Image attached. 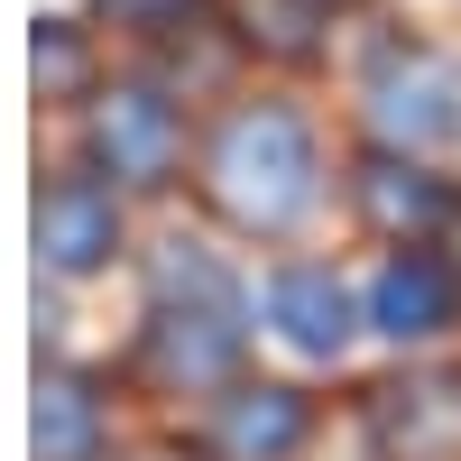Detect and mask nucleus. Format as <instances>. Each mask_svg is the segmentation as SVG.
Instances as JSON below:
<instances>
[{"mask_svg": "<svg viewBox=\"0 0 461 461\" xmlns=\"http://www.w3.org/2000/svg\"><path fill=\"white\" fill-rule=\"evenodd\" d=\"M203 194L240 230H295L323 194V148L286 102H240L203 148Z\"/></svg>", "mask_w": 461, "mask_h": 461, "instance_id": "f257e3e1", "label": "nucleus"}, {"mask_svg": "<svg viewBox=\"0 0 461 461\" xmlns=\"http://www.w3.org/2000/svg\"><path fill=\"white\" fill-rule=\"evenodd\" d=\"M369 443L388 461H461V378L425 369L369 388Z\"/></svg>", "mask_w": 461, "mask_h": 461, "instance_id": "f03ea898", "label": "nucleus"}, {"mask_svg": "<svg viewBox=\"0 0 461 461\" xmlns=\"http://www.w3.org/2000/svg\"><path fill=\"white\" fill-rule=\"evenodd\" d=\"M369 121L388 148H425L461 121V74L443 56H388L369 74Z\"/></svg>", "mask_w": 461, "mask_h": 461, "instance_id": "7ed1b4c3", "label": "nucleus"}, {"mask_svg": "<svg viewBox=\"0 0 461 461\" xmlns=\"http://www.w3.org/2000/svg\"><path fill=\"white\" fill-rule=\"evenodd\" d=\"M176 111H167V93H148V84H111L102 102H93V148H102V167L121 176V185H167V167H176Z\"/></svg>", "mask_w": 461, "mask_h": 461, "instance_id": "20e7f679", "label": "nucleus"}, {"mask_svg": "<svg viewBox=\"0 0 461 461\" xmlns=\"http://www.w3.org/2000/svg\"><path fill=\"white\" fill-rule=\"evenodd\" d=\"M111 249H121V203H111L93 176H56L47 194H37V258H47L56 277H84Z\"/></svg>", "mask_w": 461, "mask_h": 461, "instance_id": "39448f33", "label": "nucleus"}, {"mask_svg": "<svg viewBox=\"0 0 461 461\" xmlns=\"http://www.w3.org/2000/svg\"><path fill=\"white\" fill-rule=\"evenodd\" d=\"M267 332L286 341V351L304 360H341L351 351V286L332 277V267H277L267 277Z\"/></svg>", "mask_w": 461, "mask_h": 461, "instance_id": "423d86ee", "label": "nucleus"}, {"mask_svg": "<svg viewBox=\"0 0 461 461\" xmlns=\"http://www.w3.org/2000/svg\"><path fill=\"white\" fill-rule=\"evenodd\" d=\"M461 314V277L434 258V249H397L388 267H378V286H369V323L388 332V341H443Z\"/></svg>", "mask_w": 461, "mask_h": 461, "instance_id": "0eeeda50", "label": "nucleus"}, {"mask_svg": "<svg viewBox=\"0 0 461 461\" xmlns=\"http://www.w3.org/2000/svg\"><path fill=\"white\" fill-rule=\"evenodd\" d=\"M304 425H314V406H304L295 388H230L221 415H212V452L221 461H286L304 443Z\"/></svg>", "mask_w": 461, "mask_h": 461, "instance_id": "6e6552de", "label": "nucleus"}, {"mask_svg": "<svg viewBox=\"0 0 461 461\" xmlns=\"http://www.w3.org/2000/svg\"><path fill=\"white\" fill-rule=\"evenodd\" d=\"M360 212L378 221V230H434L443 212H452V194L415 167V158H397V148H378V158L360 167Z\"/></svg>", "mask_w": 461, "mask_h": 461, "instance_id": "1a4fd4ad", "label": "nucleus"}, {"mask_svg": "<svg viewBox=\"0 0 461 461\" xmlns=\"http://www.w3.org/2000/svg\"><path fill=\"white\" fill-rule=\"evenodd\" d=\"M102 452V397L74 369H37V461H93Z\"/></svg>", "mask_w": 461, "mask_h": 461, "instance_id": "9d476101", "label": "nucleus"}, {"mask_svg": "<svg viewBox=\"0 0 461 461\" xmlns=\"http://www.w3.org/2000/svg\"><path fill=\"white\" fill-rule=\"evenodd\" d=\"M203 0H102V19L111 28H130V37H167V28H185Z\"/></svg>", "mask_w": 461, "mask_h": 461, "instance_id": "9b49d317", "label": "nucleus"}, {"mask_svg": "<svg viewBox=\"0 0 461 461\" xmlns=\"http://www.w3.org/2000/svg\"><path fill=\"white\" fill-rule=\"evenodd\" d=\"M37 74H47V84H74V74H84V56H74V37L47 19V28H37Z\"/></svg>", "mask_w": 461, "mask_h": 461, "instance_id": "f8f14e48", "label": "nucleus"}]
</instances>
